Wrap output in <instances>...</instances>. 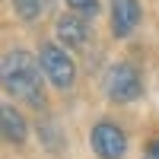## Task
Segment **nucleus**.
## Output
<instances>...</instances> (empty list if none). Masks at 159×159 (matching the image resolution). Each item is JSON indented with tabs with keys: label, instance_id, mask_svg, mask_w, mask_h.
<instances>
[{
	"label": "nucleus",
	"instance_id": "423d86ee",
	"mask_svg": "<svg viewBox=\"0 0 159 159\" xmlns=\"http://www.w3.org/2000/svg\"><path fill=\"white\" fill-rule=\"evenodd\" d=\"M54 32H57V42H64L67 48H83L89 42V22H86V16H61L57 25H54Z\"/></svg>",
	"mask_w": 159,
	"mask_h": 159
},
{
	"label": "nucleus",
	"instance_id": "1a4fd4ad",
	"mask_svg": "<svg viewBox=\"0 0 159 159\" xmlns=\"http://www.w3.org/2000/svg\"><path fill=\"white\" fill-rule=\"evenodd\" d=\"M70 10H76L80 16H96V10H99V0H64Z\"/></svg>",
	"mask_w": 159,
	"mask_h": 159
},
{
	"label": "nucleus",
	"instance_id": "9d476101",
	"mask_svg": "<svg viewBox=\"0 0 159 159\" xmlns=\"http://www.w3.org/2000/svg\"><path fill=\"white\" fill-rule=\"evenodd\" d=\"M147 159H159V137H156L150 147H147Z\"/></svg>",
	"mask_w": 159,
	"mask_h": 159
},
{
	"label": "nucleus",
	"instance_id": "f257e3e1",
	"mask_svg": "<svg viewBox=\"0 0 159 159\" xmlns=\"http://www.w3.org/2000/svg\"><path fill=\"white\" fill-rule=\"evenodd\" d=\"M3 89L10 96H19L29 105H42V64L29 51H10L3 57Z\"/></svg>",
	"mask_w": 159,
	"mask_h": 159
},
{
	"label": "nucleus",
	"instance_id": "0eeeda50",
	"mask_svg": "<svg viewBox=\"0 0 159 159\" xmlns=\"http://www.w3.org/2000/svg\"><path fill=\"white\" fill-rule=\"evenodd\" d=\"M3 137L7 143H13V147H19V143H25V137H29V127H25V118L16 111V108H3Z\"/></svg>",
	"mask_w": 159,
	"mask_h": 159
},
{
	"label": "nucleus",
	"instance_id": "7ed1b4c3",
	"mask_svg": "<svg viewBox=\"0 0 159 159\" xmlns=\"http://www.w3.org/2000/svg\"><path fill=\"white\" fill-rule=\"evenodd\" d=\"M38 64H42V70L45 76L51 80V86L61 89V92H67L73 86V80H76V67H73V61L70 54L64 51L61 45H42V57H38Z\"/></svg>",
	"mask_w": 159,
	"mask_h": 159
},
{
	"label": "nucleus",
	"instance_id": "6e6552de",
	"mask_svg": "<svg viewBox=\"0 0 159 159\" xmlns=\"http://www.w3.org/2000/svg\"><path fill=\"white\" fill-rule=\"evenodd\" d=\"M13 10H16V16L32 22L38 19V13H42V0H13Z\"/></svg>",
	"mask_w": 159,
	"mask_h": 159
},
{
	"label": "nucleus",
	"instance_id": "f03ea898",
	"mask_svg": "<svg viewBox=\"0 0 159 159\" xmlns=\"http://www.w3.org/2000/svg\"><path fill=\"white\" fill-rule=\"evenodd\" d=\"M102 86H105V96H108L111 102L118 105H124V102H134L140 92H143V83H140V73L130 67V64H111L108 70H105V80H102Z\"/></svg>",
	"mask_w": 159,
	"mask_h": 159
},
{
	"label": "nucleus",
	"instance_id": "39448f33",
	"mask_svg": "<svg viewBox=\"0 0 159 159\" xmlns=\"http://www.w3.org/2000/svg\"><path fill=\"white\" fill-rule=\"evenodd\" d=\"M140 22V3L137 0H111V32L118 38H127Z\"/></svg>",
	"mask_w": 159,
	"mask_h": 159
},
{
	"label": "nucleus",
	"instance_id": "20e7f679",
	"mask_svg": "<svg viewBox=\"0 0 159 159\" xmlns=\"http://www.w3.org/2000/svg\"><path fill=\"white\" fill-rule=\"evenodd\" d=\"M89 143H92V150H96V156H102V159H121L124 150H127L124 130L118 124H111V121H99L92 127Z\"/></svg>",
	"mask_w": 159,
	"mask_h": 159
}]
</instances>
